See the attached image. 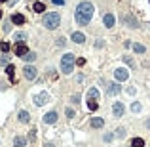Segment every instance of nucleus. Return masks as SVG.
I'll list each match as a JSON object with an SVG mask.
<instances>
[{
    "label": "nucleus",
    "mask_w": 150,
    "mask_h": 147,
    "mask_svg": "<svg viewBox=\"0 0 150 147\" xmlns=\"http://www.w3.org/2000/svg\"><path fill=\"white\" fill-rule=\"evenodd\" d=\"M131 147H144V140L143 138H135L131 141Z\"/></svg>",
    "instance_id": "23"
},
{
    "label": "nucleus",
    "mask_w": 150,
    "mask_h": 147,
    "mask_svg": "<svg viewBox=\"0 0 150 147\" xmlns=\"http://www.w3.org/2000/svg\"><path fill=\"white\" fill-rule=\"evenodd\" d=\"M13 52H15V56H19V58H23L27 52H29V48L25 46V42H19V44L13 46Z\"/></svg>",
    "instance_id": "9"
},
{
    "label": "nucleus",
    "mask_w": 150,
    "mask_h": 147,
    "mask_svg": "<svg viewBox=\"0 0 150 147\" xmlns=\"http://www.w3.org/2000/svg\"><path fill=\"white\" fill-rule=\"evenodd\" d=\"M17 119H19V121H21V122H29V121H31V115H29L27 111H19Z\"/></svg>",
    "instance_id": "20"
},
{
    "label": "nucleus",
    "mask_w": 150,
    "mask_h": 147,
    "mask_svg": "<svg viewBox=\"0 0 150 147\" xmlns=\"http://www.w3.org/2000/svg\"><path fill=\"white\" fill-rule=\"evenodd\" d=\"M97 107H99V103H97V101H88V109H89V111H97Z\"/></svg>",
    "instance_id": "26"
},
{
    "label": "nucleus",
    "mask_w": 150,
    "mask_h": 147,
    "mask_svg": "<svg viewBox=\"0 0 150 147\" xmlns=\"http://www.w3.org/2000/svg\"><path fill=\"white\" fill-rule=\"evenodd\" d=\"M48 101H50V94H48V92H40V94H36V96H34V103H36L38 107L46 105Z\"/></svg>",
    "instance_id": "6"
},
{
    "label": "nucleus",
    "mask_w": 150,
    "mask_h": 147,
    "mask_svg": "<svg viewBox=\"0 0 150 147\" xmlns=\"http://www.w3.org/2000/svg\"><path fill=\"white\" fill-rule=\"evenodd\" d=\"M114 140V134H105V141H112Z\"/></svg>",
    "instance_id": "34"
},
{
    "label": "nucleus",
    "mask_w": 150,
    "mask_h": 147,
    "mask_svg": "<svg viewBox=\"0 0 150 147\" xmlns=\"http://www.w3.org/2000/svg\"><path fill=\"white\" fill-rule=\"evenodd\" d=\"M95 46H97V48H103V46H105V42H103V40H97V44H95Z\"/></svg>",
    "instance_id": "36"
},
{
    "label": "nucleus",
    "mask_w": 150,
    "mask_h": 147,
    "mask_svg": "<svg viewBox=\"0 0 150 147\" xmlns=\"http://www.w3.org/2000/svg\"><path fill=\"white\" fill-rule=\"evenodd\" d=\"M88 101H99V90L97 88L88 90Z\"/></svg>",
    "instance_id": "13"
},
{
    "label": "nucleus",
    "mask_w": 150,
    "mask_h": 147,
    "mask_svg": "<svg viewBox=\"0 0 150 147\" xmlns=\"http://www.w3.org/2000/svg\"><path fill=\"white\" fill-rule=\"evenodd\" d=\"M112 113H114V117H116V119H120V117L124 115V103H122V101H116L112 105Z\"/></svg>",
    "instance_id": "11"
},
{
    "label": "nucleus",
    "mask_w": 150,
    "mask_h": 147,
    "mask_svg": "<svg viewBox=\"0 0 150 147\" xmlns=\"http://www.w3.org/2000/svg\"><path fill=\"white\" fill-rule=\"evenodd\" d=\"M103 23H105L106 29H110V27H114V23H116V17H114L112 13H105V17H103Z\"/></svg>",
    "instance_id": "12"
},
{
    "label": "nucleus",
    "mask_w": 150,
    "mask_h": 147,
    "mask_svg": "<svg viewBox=\"0 0 150 147\" xmlns=\"http://www.w3.org/2000/svg\"><path fill=\"white\" fill-rule=\"evenodd\" d=\"M23 59L31 63V61H34V59H36V54H34V52H27L25 56H23Z\"/></svg>",
    "instance_id": "22"
},
{
    "label": "nucleus",
    "mask_w": 150,
    "mask_h": 147,
    "mask_svg": "<svg viewBox=\"0 0 150 147\" xmlns=\"http://www.w3.org/2000/svg\"><path fill=\"white\" fill-rule=\"evenodd\" d=\"M91 126L93 128H103L105 126V121H103L101 117H93V119H91Z\"/></svg>",
    "instance_id": "17"
},
{
    "label": "nucleus",
    "mask_w": 150,
    "mask_h": 147,
    "mask_svg": "<svg viewBox=\"0 0 150 147\" xmlns=\"http://www.w3.org/2000/svg\"><path fill=\"white\" fill-rule=\"evenodd\" d=\"M122 23H124V25H127V27H131V29H137V27H139L137 17H135V15H131V13H124V15H122Z\"/></svg>",
    "instance_id": "4"
},
{
    "label": "nucleus",
    "mask_w": 150,
    "mask_h": 147,
    "mask_svg": "<svg viewBox=\"0 0 150 147\" xmlns=\"http://www.w3.org/2000/svg\"><path fill=\"white\" fill-rule=\"evenodd\" d=\"M57 119H59V115H57L55 111H50V113H46V115L42 117V121H44L46 124H53V122H57Z\"/></svg>",
    "instance_id": "10"
},
{
    "label": "nucleus",
    "mask_w": 150,
    "mask_h": 147,
    "mask_svg": "<svg viewBox=\"0 0 150 147\" xmlns=\"http://www.w3.org/2000/svg\"><path fill=\"white\" fill-rule=\"evenodd\" d=\"M12 23H17V25L25 23V15H21V13H13V15H12Z\"/></svg>",
    "instance_id": "18"
},
{
    "label": "nucleus",
    "mask_w": 150,
    "mask_h": 147,
    "mask_svg": "<svg viewBox=\"0 0 150 147\" xmlns=\"http://www.w3.org/2000/svg\"><path fill=\"white\" fill-rule=\"evenodd\" d=\"M74 65H76V58L74 54H65L61 58V71L65 75H70L74 71Z\"/></svg>",
    "instance_id": "2"
},
{
    "label": "nucleus",
    "mask_w": 150,
    "mask_h": 147,
    "mask_svg": "<svg viewBox=\"0 0 150 147\" xmlns=\"http://www.w3.org/2000/svg\"><path fill=\"white\" fill-rule=\"evenodd\" d=\"M124 61H125V63H127V65H129L131 69H133V67H135V61H133V59L129 58V56H124Z\"/></svg>",
    "instance_id": "28"
},
{
    "label": "nucleus",
    "mask_w": 150,
    "mask_h": 147,
    "mask_svg": "<svg viewBox=\"0 0 150 147\" xmlns=\"http://www.w3.org/2000/svg\"><path fill=\"white\" fill-rule=\"evenodd\" d=\"M42 23H44V27H48V29H57V27L61 25V15L57 12H50L44 15V19H42Z\"/></svg>",
    "instance_id": "3"
},
{
    "label": "nucleus",
    "mask_w": 150,
    "mask_h": 147,
    "mask_svg": "<svg viewBox=\"0 0 150 147\" xmlns=\"http://www.w3.org/2000/svg\"><path fill=\"white\" fill-rule=\"evenodd\" d=\"M51 2H53V4H57V6H63V4H65V0H51Z\"/></svg>",
    "instance_id": "35"
},
{
    "label": "nucleus",
    "mask_w": 150,
    "mask_h": 147,
    "mask_svg": "<svg viewBox=\"0 0 150 147\" xmlns=\"http://www.w3.org/2000/svg\"><path fill=\"white\" fill-rule=\"evenodd\" d=\"M116 136H118L120 140H124L125 138V128H118V130H116Z\"/></svg>",
    "instance_id": "27"
},
{
    "label": "nucleus",
    "mask_w": 150,
    "mask_h": 147,
    "mask_svg": "<svg viewBox=\"0 0 150 147\" xmlns=\"http://www.w3.org/2000/svg\"><path fill=\"white\" fill-rule=\"evenodd\" d=\"M93 13H95V8H93L91 2H88V0L80 2V4L76 6V13H74L76 23L82 25V27L89 25V21H91V17H93Z\"/></svg>",
    "instance_id": "1"
},
{
    "label": "nucleus",
    "mask_w": 150,
    "mask_h": 147,
    "mask_svg": "<svg viewBox=\"0 0 150 147\" xmlns=\"http://www.w3.org/2000/svg\"><path fill=\"white\" fill-rule=\"evenodd\" d=\"M114 78H116L118 82H124V80H127V78H129V71L124 69V67H118V69L114 71Z\"/></svg>",
    "instance_id": "5"
},
{
    "label": "nucleus",
    "mask_w": 150,
    "mask_h": 147,
    "mask_svg": "<svg viewBox=\"0 0 150 147\" xmlns=\"http://www.w3.org/2000/svg\"><path fill=\"white\" fill-rule=\"evenodd\" d=\"M72 42H76V44H82V42H86V34L84 32H72Z\"/></svg>",
    "instance_id": "14"
},
{
    "label": "nucleus",
    "mask_w": 150,
    "mask_h": 147,
    "mask_svg": "<svg viewBox=\"0 0 150 147\" xmlns=\"http://www.w3.org/2000/svg\"><path fill=\"white\" fill-rule=\"evenodd\" d=\"M29 138H31V141H34V140H36V128H32L31 132H29Z\"/></svg>",
    "instance_id": "29"
},
{
    "label": "nucleus",
    "mask_w": 150,
    "mask_h": 147,
    "mask_svg": "<svg viewBox=\"0 0 150 147\" xmlns=\"http://www.w3.org/2000/svg\"><path fill=\"white\" fill-rule=\"evenodd\" d=\"M141 109H143V105H141V103H139V101L131 103V111H133V113H139V111H141Z\"/></svg>",
    "instance_id": "25"
},
{
    "label": "nucleus",
    "mask_w": 150,
    "mask_h": 147,
    "mask_svg": "<svg viewBox=\"0 0 150 147\" xmlns=\"http://www.w3.org/2000/svg\"><path fill=\"white\" fill-rule=\"evenodd\" d=\"M44 147H55V145H53V143H46Z\"/></svg>",
    "instance_id": "37"
},
{
    "label": "nucleus",
    "mask_w": 150,
    "mask_h": 147,
    "mask_svg": "<svg viewBox=\"0 0 150 147\" xmlns=\"http://www.w3.org/2000/svg\"><path fill=\"white\" fill-rule=\"evenodd\" d=\"M146 128H148V130H150V119H148V121H146Z\"/></svg>",
    "instance_id": "38"
},
{
    "label": "nucleus",
    "mask_w": 150,
    "mask_h": 147,
    "mask_svg": "<svg viewBox=\"0 0 150 147\" xmlns=\"http://www.w3.org/2000/svg\"><path fill=\"white\" fill-rule=\"evenodd\" d=\"M2 65H4V67L10 65V58H8V56H2Z\"/></svg>",
    "instance_id": "31"
},
{
    "label": "nucleus",
    "mask_w": 150,
    "mask_h": 147,
    "mask_svg": "<svg viewBox=\"0 0 150 147\" xmlns=\"http://www.w3.org/2000/svg\"><path fill=\"white\" fill-rule=\"evenodd\" d=\"M6 75L10 77L12 84H15V82H17V80H15V67H13V65H8V67H6Z\"/></svg>",
    "instance_id": "15"
},
{
    "label": "nucleus",
    "mask_w": 150,
    "mask_h": 147,
    "mask_svg": "<svg viewBox=\"0 0 150 147\" xmlns=\"http://www.w3.org/2000/svg\"><path fill=\"white\" fill-rule=\"evenodd\" d=\"M0 50L8 52V50H10V44H8V42H0Z\"/></svg>",
    "instance_id": "30"
},
{
    "label": "nucleus",
    "mask_w": 150,
    "mask_h": 147,
    "mask_svg": "<svg viewBox=\"0 0 150 147\" xmlns=\"http://www.w3.org/2000/svg\"><path fill=\"white\" fill-rule=\"evenodd\" d=\"M13 145L15 147H27V140L23 136H15V138H13Z\"/></svg>",
    "instance_id": "16"
},
{
    "label": "nucleus",
    "mask_w": 150,
    "mask_h": 147,
    "mask_svg": "<svg viewBox=\"0 0 150 147\" xmlns=\"http://www.w3.org/2000/svg\"><path fill=\"white\" fill-rule=\"evenodd\" d=\"M67 44V40L63 38V36H59V38H57V46H65Z\"/></svg>",
    "instance_id": "33"
},
{
    "label": "nucleus",
    "mask_w": 150,
    "mask_h": 147,
    "mask_svg": "<svg viewBox=\"0 0 150 147\" xmlns=\"http://www.w3.org/2000/svg\"><path fill=\"white\" fill-rule=\"evenodd\" d=\"M25 38H27L25 32H17V34H15V44H19V42H25Z\"/></svg>",
    "instance_id": "24"
},
{
    "label": "nucleus",
    "mask_w": 150,
    "mask_h": 147,
    "mask_svg": "<svg viewBox=\"0 0 150 147\" xmlns=\"http://www.w3.org/2000/svg\"><path fill=\"white\" fill-rule=\"evenodd\" d=\"M0 2H8V0H0Z\"/></svg>",
    "instance_id": "39"
},
{
    "label": "nucleus",
    "mask_w": 150,
    "mask_h": 147,
    "mask_svg": "<svg viewBox=\"0 0 150 147\" xmlns=\"http://www.w3.org/2000/svg\"><path fill=\"white\" fill-rule=\"evenodd\" d=\"M74 115H76V113H74V109H70V107L67 109V117H69V119H72Z\"/></svg>",
    "instance_id": "32"
},
{
    "label": "nucleus",
    "mask_w": 150,
    "mask_h": 147,
    "mask_svg": "<svg viewBox=\"0 0 150 147\" xmlns=\"http://www.w3.org/2000/svg\"><path fill=\"white\" fill-rule=\"evenodd\" d=\"M32 10L36 13H44V10H46V6L42 4V2H34V6H32Z\"/></svg>",
    "instance_id": "21"
},
{
    "label": "nucleus",
    "mask_w": 150,
    "mask_h": 147,
    "mask_svg": "<svg viewBox=\"0 0 150 147\" xmlns=\"http://www.w3.org/2000/svg\"><path fill=\"white\" fill-rule=\"evenodd\" d=\"M120 92H122V86H120L118 82L106 84V94H108V96H116V94H120Z\"/></svg>",
    "instance_id": "8"
},
{
    "label": "nucleus",
    "mask_w": 150,
    "mask_h": 147,
    "mask_svg": "<svg viewBox=\"0 0 150 147\" xmlns=\"http://www.w3.org/2000/svg\"><path fill=\"white\" fill-rule=\"evenodd\" d=\"M131 46H133V52H135V54H146V48H144L143 44L135 42V44H131Z\"/></svg>",
    "instance_id": "19"
},
{
    "label": "nucleus",
    "mask_w": 150,
    "mask_h": 147,
    "mask_svg": "<svg viewBox=\"0 0 150 147\" xmlns=\"http://www.w3.org/2000/svg\"><path fill=\"white\" fill-rule=\"evenodd\" d=\"M23 75H25V78L27 80H34L36 78V67L34 65H25V69H23Z\"/></svg>",
    "instance_id": "7"
}]
</instances>
